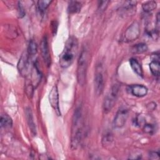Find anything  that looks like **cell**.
<instances>
[{
	"instance_id": "cell-1",
	"label": "cell",
	"mask_w": 160,
	"mask_h": 160,
	"mask_svg": "<svg viewBox=\"0 0 160 160\" xmlns=\"http://www.w3.org/2000/svg\"><path fill=\"white\" fill-rule=\"evenodd\" d=\"M83 119L81 108L76 109L72 121L71 147L72 149H76L79 146L83 133Z\"/></svg>"
},
{
	"instance_id": "cell-2",
	"label": "cell",
	"mask_w": 160,
	"mask_h": 160,
	"mask_svg": "<svg viewBox=\"0 0 160 160\" xmlns=\"http://www.w3.org/2000/svg\"><path fill=\"white\" fill-rule=\"evenodd\" d=\"M78 49V39L74 36L69 37L65 44L64 50L60 55L59 64L61 67L67 68L72 64L76 58Z\"/></svg>"
},
{
	"instance_id": "cell-3",
	"label": "cell",
	"mask_w": 160,
	"mask_h": 160,
	"mask_svg": "<svg viewBox=\"0 0 160 160\" xmlns=\"http://www.w3.org/2000/svg\"><path fill=\"white\" fill-rule=\"evenodd\" d=\"M88 66V52L83 49L79 56L77 66V80L79 85L84 86L86 82V71Z\"/></svg>"
},
{
	"instance_id": "cell-4",
	"label": "cell",
	"mask_w": 160,
	"mask_h": 160,
	"mask_svg": "<svg viewBox=\"0 0 160 160\" xmlns=\"http://www.w3.org/2000/svg\"><path fill=\"white\" fill-rule=\"evenodd\" d=\"M119 89V85L114 84L111 87L109 93L104 98L102 107H103L104 112L105 113H108L109 111H111V110L113 108L118 97Z\"/></svg>"
},
{
	"instance_id": "cell-5",
	"label": "cell",
	"mask_w": 160,
	"mask_h": 160,
	"mask_svg": "<svg viewBox=\"0 0 160 160\" xmlns=\"http://www.w3.org/2000/svg\"><path fill=\"white\" fill-rule=\"evenodd\" d=\"M29 55L28 51H24L22 54L17 65V68L19 72L21 74V75L24 77L28 76L30 73V71H29L30 64H29Z\"/></svg>"
},
{
	"instance_id": "cell-6",
	"label": "cell",
	"mask_w": 160,
	"mask_h": 160,
	"mask_svg": "<svg viewBox=\"0 0 160 160\" xmlns=\"http://www.w3.org/2000/svg\"><path fill=\"white\" fill-rule=\"evenodd\" d=\"M94 91L97 96H99L102 94L104 87V79L102 72L101 71V68L98 67L94 75Z\"/></svg>"
},
{
	"instance_id": "cell-7",
	"label": "cell",
	"mask_w": 160,
	"mask_h": 160,
	"mask_svg": "<svg viewBox=\"0 0 160 160\" xmlns=\"http://www.w3.org/2000/svg\"><path fill=\"white\" fill-rule=\"evenodd\" d=\"M140 34V29L139 24L134 22L126 30L124 34V40L126 42L132 41L137 39Z\"/></svg>"
},
{
	"instance_id": "cell-8",
	"label": "cell",
	"mask_w": 160,
	"mask_h": 160,
	"mask_svg": "<svg viewBox=\"0 0 160 160\" xmlns=\"http://www.w3.org/2000/svg\"><path fill=\"white\" fill-rule=\"evenodd\" d=\"M128 118V110L125 108H121L118 111L114 121L113 125L116 128L123 127Z\"/></svg>"
},
{
	"instance_id": "cell-9",
	"label": "cell",
	"mask_w": 160,
	"mask_h": 160,
	"mask_svg": "<svg viewBox=\"0 0 160 160\" xmlns=\"http://www.w3.org/2000/svg\"><path fill=\"white\" fill-rule=\"evenodd\" d=\"M49 101L51 107L54 109L58 116H61L59 104V93L57 86H54L49 94Z\"/></svg>"
},
{
	"instance_id": "cell-10",
	"label": "cell",
	"mask_w": 160,
	"mask_h": 160,
	"mask_svg": "<svg viewBox=\"0 0 160 160\" xmlns=\"http://www.w3.org/2000/svg\"><path fill=\"white\" fill-rule=\"evenodd\" d=\"M40 49H41V56L44 60V63L48 66H49L51 64V55L49 50L48 38L46 36H44L41 41Z\"/></svg>"
},
{
	"instance_id": "cell-11",
	"label": "cell",
	"mask_w": 160,
	"mask_h": 160,
	"mask_svg": "<svg viewBox=\"0 0 160 160\" xmlns=\"http://www.w3.org/2000/svg\"><path fill=\"white\" fill-rule=\"evenodd\" d=\"M129 91L133 96L141 98L147 94L148 88L143 85L134 84L129 86Z\"/></svg>"
},
{
	"instance_id": "cell-12",
	"label": "cell",
	"mask_w": 160,
	"mask_h": 160,
	"mask_svg": "<svg viewBox=\"0 0 160 160\" xmlns=\"http://www.w3.org/2000/svg\"><path fill=\"white\" fill-rule=\"evenodd\" d=\"M26 114V118L27 119V122L28 124V126L29 127V129L31 131V133L33 136H35L36 134V124L34 121V118L32 116V112L31 109L29 108H27L25 111Z\"/></svg>"
},
{
	"instance_id": "cell-13",
	"label": "cell",
	"mask_w": 160,
	"mask_h": 160,
	"mask_svg": "<svg viewBox=\"0 0 160 160\" xmlns=\"http://www.w3.org/2000/svg\"><path fill=\"white\" fill-rule=\"evenodd\" d=\"M130 62V66L133 70V71L139 76L140 77H143V72H142V67L140 64V63L138 61L137 59L134 58H131L129 60Z\"/></svg>"
},
{
	"instance_id": "cell-14",
	"label": "cell",
	"mask_w": 160,
	"mask_h": 160,
	"mask_svg": "<svg viewBox=\"0 0 160 160\" xmlns=\"http://www.w3.org/2000/svg\"><path fill=\"white\" fill-rule=\"evenodd\" d=\"M81 9V2L76 1H70L68 7V11L69 14H74L80 11Z\"/></svg>"
},
{
	"instance_id": "cell-15",
	"label": "cell",
	"mask_w": 160,
	"mask_h": 160,
	"mask_svg": "<svg viewBox=\"0 0 160 160\" xmlns=\"http://www.w3.org/2000/svg\"><path fill=\"white\" fill-rule=\"evenodd\" d=\"M149 68L152 74L155 76H159L160 72V63L159 60L152 59L149 64Z\"/></svg>"
},
{
	"instance_id": "cell-16",
	"label": "cell",
	"mask_w": 160,
	"mask_h": 160,
	"mask_svg": "<svg viewBox=\"0 0 160 160\" xmlns=\"http://www.w3.org/2000/svg\"><path fill=\"white\" fill-rule=\"evenodd\" d=\"M0 124L1 126L4 128H11L12 125V121L10 116L8 114H2L1 116L0 119Z\"/></svg>"
},
{
	"instance_id": "cell-17",
	"label": "cell",
	"mask_w": 160,
	"mask_h": 160,
	"mask_svg": "<svg viewBox=\"0 0 160 160\" xmlns=\"http://www.w3.org/2000/svg\"><path fill=\"white\" fill-rule=\"evenodd\" d=\"M147 50H148V46L144 43L137 44L134 46H132L131 48L132 52L135 54H141L146 52Z\"/></svg>"
},
{
	"instance_id": "cell-18",
	"label": "cell",
	"mask_w": 160,
	"mask_h": 160,
	"mask_svg": "<svg viewBox=\"0 0 160 160\" xmlns=\"http://www.w3.org/2000/svg\"><path fill=\"white\" fill-rule=\"evenodd\" d=\"M156 6H157V4L154 1H146L144 3H143L142 5L143 11L146 12H149L153 11L154 9H156Z\"/></svg>"
},
{
	"instance_id": "cell-19",
	"label": "cell",
	"mask_w": 160,
	"mask_h": 160,
	"mask_svg": "<svg viewBox=\"0 0 160 160\" xmlns=\"http://www.w3.org/2000/svg\"><path fill=\"white\" fill-rule=\"evenodd\" d=\"M29 55L33 56L37 53L38 51V45L34 40H31L29 42L27 50Z\"/></svg>"
},
{
	"instance_id": "cell-20",
	"label": "cell",
	"mask_w": 160,
	"mask_h": 160,
	"mask_svg": "<svg viewBox=\"0 0 160 160\" xmlns=\"http://www.w3.org/2000/svg\"><path fill=\"white\" fill-rule=\"evenodd\" d=\"M51 1L49 0H40L38 1V9L41 12H43L48 8V6L51 3Z\"/></svg>"
},
{
	"instance_id": "cell-21",
	"label": "cell",
	"mask_w": 160,
	"mask_h": 160,
	"mask_svg": "<svg viewBox=\"0 0 160 160\" xmlns=\"http://www.w3.org/2000/svg\"><path fill=\"white\" fill-rule=\"evenodd\" d=\"M34 86L32 83H31L30 82H26L25 86V92L26 94V96L29 98H31L32 97L34 94Z\"/></svg>"
},
{
	"instance_id": "cell-22",
	"label": "cell",
	"mask_w": 160,
	"mask_h": 160,
	"mask_svg": "<svg viewBox=\"0 0 160 160\" xmlns=\"http://www.w3.org/2000/svg\"><path fill=\"white\" fill-rule=\"evenodd\" d=\"M112 141H113L112 136L110 132L105 133L102 139V144L105 146H109L110 144H111Z\"/></svg>"
},
{
	"instance_id": "cell-23",
	"label": "cell",
	"mask_w": 160,
	"mask_h": 160,
	"mask_svg": "<svg viewBox=\"0 0 160 160\" xmlns=\"http://www.w3.org/2000/svg\"><path fill=\"white\" fill-rule=\"evenodd\" d=\"M143 130L145 132L151 134L154 132L155 129H154V126L152 124H144V128H143Z\"/></svg>"
},
{
	"instance_id": "cell-24",
	"label": "cell",
	"mask_w": 160,
	"mask_h": 160,
	"mask_svg": "<svg viewBox=\"0 0 160 160\" xmlns=\"http://www.w3.org/2000/svg\"><path fill=\"white\" fill-rule=\"evenodd\" d=\"M18 16L20 18H23L25 16V11L24 9L21 4V2H18Z\"/></svg>"
},
{
	"instance_id": "cell-25",
	"label": "cell",
	"mask_w": 160,
	"mask_h": 160,
	"mask_svg": "<svg viewBox=\"0 0 160 160\" xmlns=\"http://www.w3.org/2000/svg\"><path fill=\"white\" fill-rule=\"evenodd\" d=\"M109 2V1H102L99 2V4L98 5V9L100 11H103L106 9V8L108 6V4Z\"/></svg>"
},
{
	"instance_id": "cell-26",
	"label": "cell",
	"mask_w": 160,
	"mask_h": 160,
	"mask_svg": "<svg viewBox=\"0 0 160 160\" xmlns=\"http://www.w3.org/2000/svg\"><path fill=\"white\" fill-rule=\"evenodd\" d=\"M159 153L158 152L152 151L149 154V158L151 159H159Z\"/></svg>"
}]
</instances>
